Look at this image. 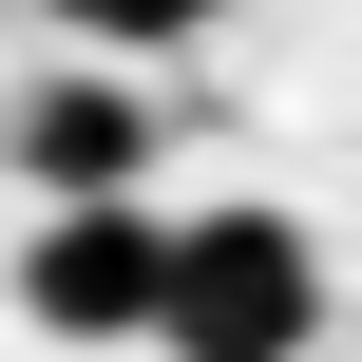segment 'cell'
I'll return each instance as SVG.
<instances>
[{
	"instance_id": "6da1fadb",
	"label": "cell",
	"mask_w": 362,
	"mask_h": 362,
	"mask_svg": "<svg viewBox=\"0 0 362 362\" xmlns=\"http://www.w3.org/2000/svg\"><path fill=\"white\" fill-rule=\"evenodd\" d=\"M172 362H305L325 344V229L305 210H210L172 248Z\"/></svg>"
},
{
	"instance_id": "7a4b0ae2",
	"label": "cell",
	"mask_w": 362,
	"mask_h": 362,
	"mask_svg": "<svg viewBox=\"0 0 362 362\" xmlns=\"http://www.w3.org/2000/svg\"><path fill=\"white\" fill-rule=\"evenodd\" d=\"M172 248L191 229H153V210H57L19 248V325L38 344H153L172 325Z\"/></svg>"
},
{
	"instance_id": "277c9868",
	"label": "cell",
	"mask_w": 362,
	"mask_h": 362,
	"mask_svg": "<svg viewBox=\"0 0 362 362\" xmlns=\"http://www.w3.org/2000/svg\"><path fill=\"white\" fill-rule=\"evenodd\" d=\"M38 19H76V38H115V57H153V38H191V19H229V0H38Z\"/></svg>"
},
{
	"instance_id": "3957f363",
	"label": "cell",
	"mask_w": 362,
	"mask_h": 362,
	"mask_svg": "<svg viewBox=\"0 0 362 362\" xmlns=\"http://www.w3.org/2000/svg\"><path fill=\"white\" fill-rule=\"evenodd\" d=\"M19 172H38L57 210H134V172H153V95H134V76H38V95H19Z\"/></svg>"
}]
</instances>
